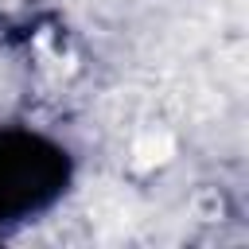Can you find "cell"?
Instances as JSON below:
<instances>
[{
    "label": "cell",
    "mask_w": 249,
    "mask_h": 249,
    "mask_svg": "<svg viewBox=\"0 0 249 249\" xmlns=\"http://www.w3.org/2000/svg\"><path fill=\"white\" fill-rule=\"evenodd\" d=\"M171 156H175V140H171L167 132H140L136 144H132V163H136L140 171L160 167V163H167Z\"/></svg>",
    "instance_id": "6da1fadb"
}]
</instances>
